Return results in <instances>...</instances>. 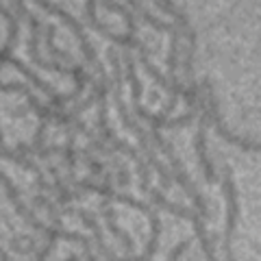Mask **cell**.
<instances>
[{
	"label": "cell",
	"instance_id": "obj_7",
	"mask_svg": "<svg viewBox=\"0 0 261 261\" xmlns=\"http://www.w3.org/2000/svg\"><path fill=\"white\" fill-rule=\"evenodd\" d=\"M190 240H183L181 244H178V246L172 250V252H170V255H168V261H178V259H181V255H183V252L187 250V248H190Z\"/></svg>",
	"mask_w": 261,
	"mask_h": 261
},
{
	"label": "cell",
	"instance_id": "obj_3",
	"mask_svg": "<svg viewBox=\"0 0 261 261\" xmlns=\"http://www.w3.org/2000/svg\"><path fill=\"white\" fill-rule=\"evenodd\" d=\"M196 105L198 109L202 111L200 113V120H198V135H196V148H198V159H200V166H202V174H205V181L209 185L218 183V174L211 161L207 157V124H209V109L205 105V98H200V89H198V98H196Z\"/></svg>",
	"mask_w": 261,
	"mask_h": 261
},
{
	"label": "cell",
	"instance_id": "obj_5",
	"mask_svg": "<svg viewBox=\"0 0 261 261\" xmlns=\"http://www.w3.org/2000/svg\"><path fill=\"white\" fill-rule=\"evenodd\" d=\"M148 222H150V240H148V246H146V252L142 257H126L124 261H152L154 252L159 248V238H161V220L157 216V209H150L148 214Z\"/></svg>",
	"mask_w": 261,
	"mask_h": 261
},
{
	"label": "cell",
	"instance_id": "obj_1",
	"mask_svg": "<svg viewBox=\"0 0 261 261\" xmlns=\"http://www.w3.org/2000/svg\"><path fill=\"white\" fill-rule=\"evenodd\" d=\"M222 192L226 198V228H224V238H222V250H224V259L226 261H235L233 255V231L240 218V200H238V190L233 183V172L231 168L222 166Z\"/></svg>",
	"mask_w": 261,
	"mask_h": 261
},
{
	"label": "cell",
	"instance_id": "obj_6",
	"mask_svg": "<svg viewBox=\"0 0 261 261\" xmlns=\"http://www.w3.org/2000/svg\"><path fill=\"white\" fill-rule=\"evenodd\" d=\"M55 35H57V29L50 24L48 31H46V50H48V55L55 57V59H59V61H63V63H70V57L65 55V53H61L59 48L55 46Z\"/></svg>",
	"mask_w": 261,
	"mask_h": 261
},
{
	"label": "cell",
	"instance_id": "obj_4",
	"mask_svg": "<svg viewBox=\"0 0 261 261\" xmlns=\"http://www.w3.org/2000/svg\"><path fill=\"white\" fill-rule=\"evenodd\" d=\"M100 216L105 218V226L109 228V233L113 235V238L124 244V248H126L128 252L133 250V240L128 238L126 231H122V228L118 226V222H116L118 214H116V209H111V200H109V198H105V200L100 202Z\"/></svg>",
	"mask_w": 261,
	"mask_h": 261
},
{
	"label": "cell",
	"instance_id": "obj_2",
	"mask_svg": "<svg viewBox=\"0 0 261 261\" xmlns=\"http://www.w3.org/2000/svg\"><path fill=\"white\" fill-rule=\"evenodd\" d=\"M202 94H205V105L209 109V122H214V126L218 130V135L222 137V140H226L228 144L238 146V148L242 150H250V152H259V144L255 142H246V140H240V137H235L233 133H228V130L224 128L222 124V118H220V111H218V102H216V96H214V89H211L209 81H202V85L198 87Z\"/></svg>",
	"mask_w": 261,
	"mask_h": 261
},
{
	"label": "cell",
	"instance_id": "obj_8",
	"mask_svg": "<svg viewBox=\"0 0 261 261\" xmlns=\"http://www.w3.org/2000/svg\"><path fill=\"white\" fill-rule=\"evenodd\" d=\"M65 261H81V257H79V255H70V257L65 259Z\"/></svg>",
	"mask_w": 261,
	"mask_h": 261
}]
</instances>
